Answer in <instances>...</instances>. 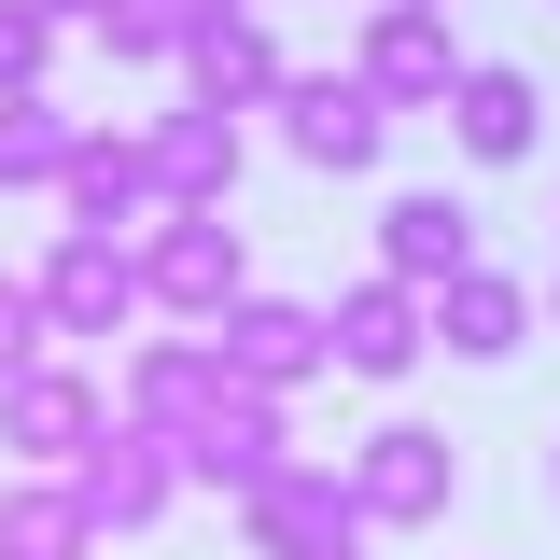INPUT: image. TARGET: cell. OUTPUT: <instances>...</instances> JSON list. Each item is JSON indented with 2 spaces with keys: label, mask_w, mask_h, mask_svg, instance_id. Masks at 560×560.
Masks as SVG:
<instances>
[{
  "label": "cell",
  "mask_w": 560,
  "mask_h": 560,
  "mask_svg": "<svg viewBox=\"0 0 560 560\" xmlns=\"http://www.w3.org/2000/svg\"><path fill=\"white\" fill-rule=\"evenodd\" d=\"M197 337L224 350V378H238V393H308V378L337 364V350H323V308H308V294H267V280H253L224 323H197Z\"/></svg>",
  "instance_id": "7"
},
{
  "label": "cell",
  "mask_w": 560,
  "mask_h": 560,
  "mask_svg": "<svg viewBox=\"0 0 560 560\" xmlns=\"http://www.w3.org/2000/svg\"><path fill=\"white\" fill-rule=\"evenodd\" d=\"M294 463V393H210L197 420H183V490H224V504H253V490Z\"/></svg>",
  "instance_id": "3"
},
{
  "label": "cell",
  "mask_w": 560,
  "mask_h": 560,
  "mask_svg": "<svg viewBox=\"0 0 560 560\" xmlns=\"http://www.w3.org/2000/svg\"><path fill=\"white\" fill-rule=\"evenodd\" d=\"M168 70H183V98H197V113H238V127H253V113L280 98V70H294V57H280V28H267V14L183 0V57H168Z\"/></svg>",
  "instance_id": "4"
},
{
  "label": "cell",
  "mask_w": 560,
  "mask_h": 560,
  "mask_svg": "<svg viewBox=\"0 0 560 560\" xmlns=\"http://www.w3.org/2000/svg\"><path fill=\"white\" fill-rule=\"evenodd\" d=\"M323 350H337L350 378H407L420 350H434V323H420V294H407V280H378V267H364L337 308H323Z\"/></svg>",
  "instance_id": "16"
},
{
  "label": "cell",
  "mask_w": 560,
  "mask_h": 560,
  "mask_svg": "<svg viewBox=\"0 0 560 560\" xmlns=\"http://www.w3.org/2000/svg\"><path fill=\"white\" fill-rule=\"evenodd\" d=\"M43 294H28V267H0V378H28V364H43Z\"/></svg>",
  "instance_id": "23"
},
{
  "label": "cell",
  "mask_w": 560,
  "mask_h": 560,
  "mask_svg": "<svg viewBox=\"0 0 560 560\" xmlns=\"http://www.w3.org/2000/svg\"><path fill=\"white\" fill-rule=\"evenodd\" d=\"M533 323H560V294H533Z\"/></svg>",
  "instance_id": "27"
},
{
  "label": "cell",
  "mask_w": 560,
  "mask_h": 560,
  "mask_svg": "<svg viewBox=\"0 0 560 560\" xmlns=\"http://www.w3.org/2000/svg\"><path fill=\"white\" fill-rule=\"evenodd\" d=\"M28 84H57V14L43 0H0V98H28Z\"/></svg>",
  "instance_id": "22"
},
{
  "label": "cell",
  "mask_w": 560,
  "mask_h": 560,
  "mask_svg": "<svg viewBox=\"0 0 560 560\" xmlns=\"http://www.w3.org/2000/svg\"><path fill=\"white\" fill-rule=\"evenodd\" d=\"M70 490H84L98 533H154V518L183 504V434H154V420H98V448L70 463Z\"/></svg>",
  "instance_id": "8"
},
{
  "label": "cell",
  "mask_w": 560,
  "mask_h": 560,
  "mask_svg": "<svg viewBox=\"0 0 560 560\" xmlns=\"http://www.w3.org/2000/svg\"><path fill=\"white\" fill-rule=\"evenodd\" d=\"M420 323H434L448 364H518V350L547 337V323H533V280H504L490 253H477L463 280H434V294H420Z\"/></svg>",
  "instance_id": "11"
},
{
  "label": "cell",
  "mask_w": 560,
  "mask_h": 560,
  "mask_svg": "<svg viewBox=\"0 0 560 560\" xmlns=\"http://www.w3.org/2000/svg\"><path fill=\"white\" fill-rule=\"evenodd\" d=\"M280 154L294 168H323V183H350V168H378V140H393V113L364 98V70H280Z\"/></svg>",
  "instance_id": "5"
},
{
  "label": "cell",
  "mask_w": 560,
  "mask_h": 560,
  "mask_svg": "<svg viewBox=\"0 0 560 560\" xmlns=\"http://www.w3.org/2000/svg\"><path fill=\"white\" fill-rule=\"evenodd\" d=\"M70 127H84V113H57L43 84H28V98H0V197H57Z\"/></svg>",
  "instance_id": "20"
},
{
  "label": "cell",
  "mask_w": 560,
  "mask_h": 560,
  "mask_svg": "<svg viewBox=\"0 0 560 560\" xmlns=\"http://www.w3.org/2000/svg\"><path fill=\"white\" fill-rule=\"evenodd\" d=\"M28 294H43V337H127V323H140V253L57 224L43 267H28Z\"/></svg>",
  "instance_id": "6"
},
{
  "label": "cell",
  "mask_w": 560,
  "mask_h": 560,
  "mask_svg": "<svg viewBox=\"0 0 560 560\" xmlns=\"http://www.w3.org/2000/svg\"><path fill=\"white\" fill-rule=\"evenodd\" d=\"M113 533L84 518V490L70 477H14L0 490V560H98Z\"/></svg>",
  "instance_id": "19"
},
{
  "label": "cell",
  "mask_w": 560,
  "mask_h": 560,
  "mask_svg": "<svg viewBox=\"0 0 560 560\" xmlns=\"http://www.w3.org/2000/svg\"><path fill=\"white\" fill-rule=\"evenodd\" d=\"M140 154H154V210H238V154H253V127L183 98V113L140 127Z\"/></svg>",
  "instance_id": "12"
},
{
  "label": "cell",
  "mask_w": 560,
  "mask_h": 560,
  "mask_svg": "<svg viewBox=\"0 0 560 560\" xmlns=\"http://www.w3.org/2000/svg\"><path fill=\"white\" fill-rule=\"evenodd\" d=\"M477 267V210L448 197V183H407V197L378 210V280H407V294H434V280Z\"/></svg>",
  "instance_id": "15"
},
{
  "label": "cell",
  "mask_w": 560,
  "mask_h": 560,
  "mask_svg": "<svg viewBox=\"0 0 560 560\" xmlns=\"http://www.w3.org/2000/svg\"><path fill=\"white\" fill-rule=\"evenodd\" d=\"M238 533H253V560H294V547H323V533H364V518H350V477H337V463L294 448V463L238 504Z\"/></svg>",
  "instance_id": "17"
},
{
  "label": "cell",
  "mask_w": 560,
  "mask_h": 560,
  "mask_svg": "<svg viewBox=\"0 0 560 560\" xmlns=\"http://www.w3.org/2000/svg\"><path fill=\"white\" fill-rule=\"evenodd\" d=\"M98 420H113V393H98L84 364H57V350H43L28 378H0V448H14L28 477H70V463L98 448Z\"/></svg>",
  "instance_id": "9"
},
{
  "label": "cell",
  "mask_w": 560,
  "mask_h": 560,
  "mask_svg": "<svg viewBox=\"0 0 560 560\" xmlns=\"http://www.w3.org/2000/svg\"><path fill=\"white\" fill-rule=\"evenodd\" d=\"M84 28H98L113 70H168V57H183V0H98Z\"/></svg>",
  "instance_id": "21"
},
{
  "label": "cell",
  "mask_w": 560,
  "mask_h": 560,
  "mask_svg": "<svg viewBox=\"0 0 560 560\" xmlns=\"http://www.w3.org/2000/svg\"><path fill=\"white\" fill-rule=\"evenodd\" d=\"M448 140L477 154V168H518L533 140H547V84L518 57H463V84H448Z\"/></svg>",
  "instance_id": "14"
},
{
  "label": "cell",
  "mask_w": 560,
  "mask_h": 560,
  "mask_svg": "<svg viewBox=\"0 0 560 560\" xmlns=\"http://www.w3.org/2000/svg\"><path fill=\"white\" fill-rule=\"evenodd\" d=\"M127 253H140V308H168V323H224V308L253 294V238H238V210H154Z\"/></svg>",
  "instance_id": "1"
},
{
  "label": "cell",
  "mask_w": 560,
  "mask_h": 560,
  "mask_svg": "<svg viewBox=\"0 0 560 560\" xmlns=\"http://www.w3.org/2000/svg\"><path fill=\"white\" fill-rule=\"evenodd\" d=\"M43 14H57V28H84V14H98V0H43Z\"/></svg>",
  "instance_id": "25"
},
{
  "label": "cell",
  "mask_w": 560,
  "mask_h": 560,
  "mask_svg": "<svg viewBox=\"0 0 560 560\" xmlns=\"http://www.w3.org/2000/svg\"><path fill=\"white\" fill-rule=\"evenodd\" d=\"M57 210L84 238H140V224H154V154H140V127H70Z\"/></svg>",
  "instance_id": "13"
},
{
  "label": "cell",
  "mask_w": 560,
  "mask_h": 560,
  "mask_svg": "<svg viewBox=\"0 0 560 560\" xmlns=\"http://www.w3.org/2000/svg\"><path fill=\"white\" fill-rule=\"evenodd\" d=\"M224 14H267V0H224Z\"/></svg>",
  "instance_id": "29"
},
{
  "label": "cell",
  "mask_w": 560,
  "mask_h": 560,
  "mask_svg": "<svg viewBox=\"0 0 560 560\" xmlns=\"http://www.w3.org/2000/svg\"><path fill=\"white\" fill-rule=\"evenodd\" d=\"M547 490H560V434H547Z\"/></svg>",
  "instance_id": "28"
},
{
  "label": "cell",
  "mask_w": 560,
  "mask_h": 560,
  "mask_svg": "<svg viewBox=\"0 0 560 560\" xmlns=\"http://www.w3.org/2000/svg\"><path fill=\"white\" fill-rule=\"evenodd\" d=\"M350 70H364V98H378V113H448V84H463V43H448V14H407V0H378V14H364V43H350Z\"/></svg>",
  "instance_id": "10"
},
{
  "label": "cell",
  "mask_w": 560,
  "mask_h": 560,
  "mask_svg": "<svg viewBox=\"0 0 560 560\" xmlns=\"http://www.w3.org/2000/svg\"><path fill=\"white\" fill-rule=\"evenodd\" d=\"M337 477H350V518H364V533H434V518L463 504V448H448L434 420H378Z\"/></svg>",
  "instance_id": "2"
},
{
  "label": "cell",
  "mask_w": 560,
  "mask_h": 560,
  "mask_svg": "<svg viewBox=\"0 0 560 560\" xmlns=\"http://www.w3.org/2000/svg\"><path fill=\"white\" fill-rule=\"evenodd\" d=\"M407 14H463V0H407Z\"/></svg>",
  "instance_id": "26"
},
{
  "label": "cell",
  "mask_w": 560,
  "mask_h": 560,
  "mask_svg": "<svg viewBox=\"0 0 560 560\" xmlns=\"http://www.w3.org/2000/svg\"><path fill=\"white\" fill-rule=\"evenodd\" d=\"M224 393V350L210 337H140L127 378H113V420H154V434H183V420Z\"/></svg>",
  "instance_id": "18"
},
{
  "label": "cell",
  "mask_w": 560,
  "mask_h": 560,
  "mask_svg": "<svg viewBox=\"0 0 560 560\" xmlns=\"http://www.w3.org/2000/svg\"><path fill=\"white\" fill-rule=\"evenodd\" d=\"M294 560H364V533H323V547H294Z\"/></svg>",
  "instance_id": "24"
}]
</instances>
